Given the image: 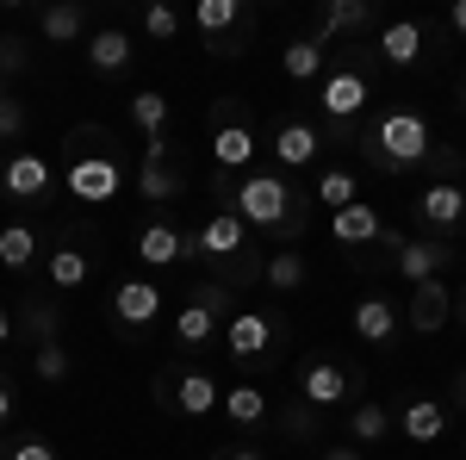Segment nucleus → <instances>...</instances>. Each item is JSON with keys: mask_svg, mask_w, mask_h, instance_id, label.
Returning a JSON list of instances; mask_svg holds the SVG:
<instances>
[{"mask_svg": "<svg viewBox=\"0 0 466 460\" xmlns=\"http://www.w3.org/2000/svg\"><path fill=\"white\" fill-rule=\"evenodd\" d=\"M237 218L243 224H261V230H287L292 224V193L280 175H243V187H237Z\"/></svg>", "mask_w": 466, "mask_h": 460, "instance_id": "nucleus-1", "label": "nucleus"}, {"mask_svg": "<svg viewBox=\"0 0 466 460\" xmlns=\"http://www.w3.org/2000/svg\"><path fill=\"white\" fill-rule=\"evenodd\" d=\"M373 149L386 156V162H423L430 156V125L417 118V112H392V118H380V131H373Z\"/></svg>", "mask_w": 466, "mask_h": 460, "instance_id": "nucleus-2", "label": "nucleus"}, {"mask_svg": "<svg viewBox=\"0 0 466 460\" xmlns=\"http://www.w3.org/2000/svg\"><path fill=\"white\" fill-rule=\"evenodd\" d=\"M63 187H69L81 206H112V199H118V187H125V175H118V162H112V156H81V162H69Z\"/></svg>", "mask_w": 466, "mask_h": 460, "instance_id": "nucleus-3", "label": "nucleus"}, {"mask_svg": "<svg viewBox=\"0 0 466 460\" xmlns=\"http://www.w3.org/2000/svg\"><path fill=\"white\" fill-rule=\"evenodd\" d=\"M392 249H398V281H410V286L441 281V274H448V261H454V249L435 243V237H417V243H404V237H398Z\"/></svg>", "mask_w": 466, "mask_h": 460, "instance_id": "nucleus-4", "label": "nucleus"}, {"mask_svg": "<svg viewBox=\"0 0 466 460\" xmlns=\"http://www.w3.org/2000/svg\"><path fill=\"white\" fill-rule=\"evenodd\" d=\"M255 149H261V143H255V125H249V118H237V125H218V131H212V162H218V175H237V169L249 175Z\"/></svg>", "mask_w": 466, "mask_h": 460, "instance_id": "nucleus-5", "label": "nucleus"}, {"mask_svg": "<svg viewBox=\"0 0 466 460\" xmlns=\"http://www.w3.org/2000/svg\"><path fill=\"white\" fill-rule=\"evenodd\" d=\"M243 237H249V224H243V218H237V212H218V218H206V224L187 237V249L224 261V255H237V249H243Z\"/></svg>", "mask_w": 466, "mask_h": 460, "instance_id": "nucleus-6", "label": "nucleus"}, {"mask_svg": "<svg viewBox=\"0 0 466 460\" xmlns=\"http://www.w3.org/2000/svg\"><path fill=\"white\" fill-rule=\"evenodd\" d=\"M0 187H6V199H37V193H50V162L32 156V149H19V156H6Z\"/></svg>", "mask_w": 466, "mask_h": 460, "instance_id": "nucleus-7", "label": "nucleus"}, {"mask_svg": "<svg viewBox=\"0 0 466 460\" xmlns=\"http://www.w3.org/2000/svg\"><path fill=\"white\" fill-rule=\"evenodd\" d=\"M224 342H230V354H237V361H261V354L274 349V323L261 318V312H230Z\"/></svg>", "mask_w": 466, "mask_h": 460, "instance_id": "nucleus-8", "label": "nucleus"}, {"mask_svg": "<svg viewBox=\"0 0 466 460\" xmlns=\"http://www.w3.org/2000/svg\"><path fill=\"white\" fill-rule=\"evenodd\" d=\"M323 112H329V118H342V125H349V118H355L360 107H367V75H355V69H336V75H323Z\"/></svg>", "mask_w": 466, "mask_h": 460, "instance_id": "nucleus-9", "label": "nucleus"}, {"mask_svg": "<svg viewBox=\"0 0 466 460\" xmlns=\"http://www.w3.org/2000/svg\"><path fill=\"white\" fill-rule=\"evenodd\" d=\"M299 398H305V404H318V411H329V404H342V398H349V373H342L336 361H311V367L299 373Z\"/></svg>", "mask_w": 466, "mask_h": 460, "instance_id": "nucleus-10", "label": "nucleus"}, {"mask_svg": "<svg viewBox=\"0 0 466 460\" xmlns=\"http://www.w3.org/2000/svg\"><path fill=\"white\" fill-rule=\"evenodd\" d=\"M417 218L423 224H435V230H454L466 218V193L454 187V180H435V187H423L417 193Z\"/></svg>", "mask_w": 466, "mask_h": 460, "instance_id": "nucleus-11", "label": "nucleus"}, {"mask_svg": "<svg viewBox=\"0 0 466 460\" xmlns=\"http://www.w3.org/2000/svg\"><path fill=\"white\" fill-rule=\"evenodd\" d=\"M112 312H118V323L144 330V323L162 318V292H156L149 281H118V292H112Z\"/></svg>", "mask_w": 466, "mask_h": 460, "instance_id": "nucleus-12", "label": "nucleus"}, {"mask_svg": "<svg viewBox=\"0 0 466 460\" xmlns=\"http://www.w3.org/2000/svg\"><path fill=\"white\" fill-rule=\"evenodd\" d=\"M329 237L336 243H380L386 237V224H380V212L367 206V199H355V206H342V212H329Z\"/></svg>", "mask_w": 466, "mask_h": 460, "instance_id": "nucleus-13", "label": "nucleus"}, {"mask_svg": "<svg viewBox=\"0 0 466 460\" xmlns=\"http://www.w3.org/2000/svg\"><path fill=\"white\" fill-rule=\"evenodd\" d=\"M410 330H423V336H435V330H448V286L441 281H423L410 286Z\"/></svg>", "mask_w": 466, "mask_h": 460, "instance_id": "nucleus-14", "label": "nucleus"}, {"mask_svg": "<svg viewBox=\"0 0 466 460\" xmlns=\"http://www.w3.org/2000/svg\"><path fill=\"white\" fill-rule=\"evenodd\" d=\"M218 398H224V386H218L212 373H180L175 380V411L180 417H212Z\"/></svg>", "mask_w": 466, "mask_h": 460, "instance_id": "nucleus-15", "label": "nucleus"}, {"mask_svg": "<svg viewBox=\"0 0 466 460\" xmlns=\"http://www.w3.org/2000/svg\"><path fill=\"white\" fill-rule=\"evenodd\" d=\"M318 131L311 125H299V118H287L280 131H274V156H280V169H305V162H318Z\"/></svg>", "mask_w": 466, "mask_h": 460, "instance_id": "nucleus-16", "label": "nucleus"}, {"mask_svg": "<svg viewBox=\"0 0 466 460\" xmlns=\"http://www.w3.org/2000/svg\"><path fill=\"white\" fill-rule=\"evenodd\" d=\"M380 56L392 63V69H410L417 56H423V26H410V19H398L380 32Z\"/></svg>", "mask_w": 466, "mask_h": 460, "instance_id": "nucleus-17", "label": "nucleus"}, {"mask_svg": "<svg viewBox=\"0 0 466 460\" xmlns=\"http://www.w3.org/2000/svg\"><path fill=\"white\" fill-rule=\"evenodd\" d=\"M137 255H144L149 268H168L187 255V237H180L175 224H144V237H137Z\"/></svg>", "mask_w": 466, "mask_h": 460, "instance_id": "nucleus-18", "label": "nucleus"}, {"mask_svg": "<svg viewBox=\"0 0 466 460\" xmlns=\"http://www.w3.org/2000/svg\"><path fill=\"white\" fill-rule=\"evenodd\" d=\"M441 429H448V404L441 398H410L404 404V435L410 442H435Z\"/></svg>", "mask_w": 466, "mask_h": 460, "instance_id": "nucleus-19", "label": "nucleus"}, {"mask_svg": "<svg viewBox=\"0 0 466 460\" xmlns=\"http://www.w3.org/2000/svg\"><path fill=\"white\" fill-rule=\"evenodd\" d=\"M398 330V305L392 299H360L355 305V336L360 342H386Z\"/></svg>", "mask_w": 466, "mask_h": 460, "instance_id": "nucleus-20", "label": "nucleus"}, {"mask_svg": "<svg viewBox=\"0 0 466 460\" xmlns=\"http://www.w3.org/2000/svg\"><path fill=\"white\" fill-rule=\"evenodd\" d=\"M87 63H94V75H118L131 63V37L125 32H94L87 37Z\"/></svg>", "mask_w": 466, "mask_h": 460, "instance_id": "nucleus-21", "label": "nucleus"}, {"mask_svg": "<svg viewBox=\"0 0 466 460\" xmlns=\"http://www.w3.org/2000/svg\"><path fill=\"white\" fill-rule=\"evenodd\" d=\"M218 411H224L230 424H243V429H249V424H261V417H268V398H261L255 386H224Z\"/></svg>", "mask_w": 466, "mask_h": 460, "instance_id": "nucleus-22", "label": "nucleus"}, {"mask_svg": "<svg viewBox=\"0 0 466 460\" xmlns=\"http://www.w3.org/2000/svg\"><path fill=\"white\" fill-rule=\"evenodd\" d=\"M280 69H287L292 81H311V75L323 69V44H318V37H292L287 56H280Z\"/></svg>", "mask_w": 466, "mask_h": 460, "instance_id": "nucleus-23", "label": "nucleus"}, {"mask_svg": "<svg viewBox=\"0 0 466 460\" xmlns=\"http://www.w3.org/2000/svg\"><path fill=\"white\" fill-rule=\"evenodd\" d=\"M131 125H137L144 138H162V125H168V100H162L156 87H144V94H131Z\"/></svg>", "mask_w": 466, "mask_h": 460, "instance_id": "nucleus-24", "label": "nucleus"}, {"mask_svg": "<svg viewBox=\"0 0 466 460\" xmlns=\"http://www.w3.org/2000/svg\"><path fill=\"white\" fill-rule=\"evenodd\" d=\"M32 255H37L32 224H6L0 230V268H32Z\"/></svg>", "mask_w": 466, "mask_h": 460, "instance_id": "nucleus-25", "label": "nucleus"}, {"mask_svg": "<svg viewBox=\"0 0 466 460\" xmlns=\"http://www.w3.org/2000/svg\"><path fill=\"white\" fill-rule=\"evenodd\" d=\"M63 149H69V162H81V156H112L118 143H112L106 125H75L69 138H63Z\"/></svg>", "mask_w": 466, "mask_h": 460, "instance_id": "nucleus-26", "label": "nucleus"}, {"mask_svg": "<svg viewBox=\"0 0 466 460\" xmlns=\"http://www.w3.org/2000/svg\"><path fill=\"white\" fill-rule=\"evenodd\" d=\"M50 286H63V292L87 286V255L81 249H50Z\"/></svg>", "mask_w": 466, "mask_h": 460, "instance_id": "nucleus-27", "label": "nucleus"}, {"mask_svg": "<svg viewBox=\"0 0 466 460\" xmlns=\"http://www.w3.org/2000/svg\"><path fill=\"white\" fill-rule=\"evenodd\" d=\"M212 330H218V318L206 312V305H199V299H193V305H180V318H175V336L187 342V349H193V342H212Z\"/></svg>", "mask_w": 466, "mask_h": 460, "instance_id": "nucleus-28", "label": "nucleus"}, {"mask_svg": "<svg viewBox=\"0 0 466 460\" xmlns=\"http://www.w3.org/2000/svg\"><path fill=\"white\" fill-rule=\"evenodd\" d=\"M268 286H274V292H292V286H305V255H299V249H280V255H268Z\"/></svg>", "mask_w": 466, "mask_h": 460, "instance_id": "nucleus-29", "label": "nucleus"}, {"mask_svg": "<svg viewBox=\"0 0 466 460\" xmlns=\"http://www.w3.org/2000/svg\"><path fill=\"white\" fill-rule=\"evenodd\" d=\"M349 435H355V442H386V435H392V417H386V404H355V417H349Z\"/></svg>", "mask_w": 466, "mask_h": 460, "instance_id": "nucleus-30", "label": "nucleus"}, {"mask_svg": "<svg viewBox=\"0 0 466 460\" xmlns=\"http://www.w3.org/2000/svg\"><path fill=\"white\" fill-rule=\"evenodd\" d=\"M237 19H243V6H237V0H199V13H193V26H199V32H212V37H224Z\"/></svg>", "mask_w": 466, "mask_h": 460, "instance_id": "nucleus-31", "label": "nucleus"}, {"mask_svg": "<svg viewBox=\"0 0 466 460\" xmlns=\"http://www.w3.org/2000/svg\"><path fill=\"white\" fill-rule=\"evenodd\" d=\"M318 199L329 206V212H342V206H355V199H360L355 175H349V169H329V175L318 180Z\"/></svg>", "mask_w": 466, "mask_h": 460, "instance_id": "nucleus-32", "label": "nucleus"}, {"mask_svg": "<svg viewBox=\"0 0 466 460\" xmlns=\"http://www.w3.org/2000/svg\"><path fill=\"white\" fill-rule=\"evenodd\" d=\"M37 26H44L50 44H75V37H81V6H50Z\"/></svg>", "mask_w": 466, "mask_h": 460, "instance_id": "nucleus-33", "label": "nucleus"}, {"mask_svg": "<svg viewBox=\"0 0 466 460\" xmlns=\"http://www.w3.org/2000/svg\"><path fill=\"white\" fill-rule=\"evenodd\" d=\"M367 26V0H336L329 13H323V37H336V32H360Z\"/></svg>", "mask_w": 466, "mask_h": 460, "instance_id": "nucleus-34", "label": "nucleus"}, {"mask_svg": "<svg viewBox=\"0 0 466 460\" xmlns=\"http://www.w3.org/2000/svg\"><path fill=\"white\" fill-rule=\"evenodd\" d=\"M137 193H144V199H175V193H180V175H168L162 162H144V175H137Z\"/></svg>", "mask_w": 466, "mask_h": 460, "instance_id": "nucleus-35", "label": "nucleus"}, {"mask_svg": "<svg viewBox=\"0 0 466 460\" xmlns=\"http://www.w3.org/2000/svg\"><path fill=\"white\" fill-rule=\"evenodd\" d=\"M32 373H37V380H63V373H69V354L56 349V342H37V354H32Z\"/></svg>", "mask_w": 466, "mask_h": 460, "instance_id": "nucleus-36", "label": "nucleus"}, {"mask_svg": "<svg viewBox=\"0 0 466 460\" xmlns=\"http://www.w3.org/2000/svg\"><path fill=\"white\" fill-rule=\"evenodd\" d=\"M144 32L149 37H175L180 32V13H175V6H149V13H144Z\"/></svg>", "mask_w": 466, "mask_h": 460, "instance_id": "nucleus-37", "label": "nucleus"}, {"mask_svg": "<svg viewBox=\"0 0 466 460\" xmlns=\"http://www.w3.org/2000/svg\"><path fill=\"white\" fill-rule=\"evenodd\" d=\"M6 460H56V448L44 442V435H25V442H13V455Z\"/></svg>", "mask_w": 466, "mask_h": 460, "instance_id": "nucleus-38", "label": "nucleus"}, {"mask_svg": "<svg viewBox=\"0 0 466 460\" xmlns=\"http://www.w3.org/2000/svg\"><path fill=\"white\" fill-rule=\"evenodd\" d=\"M19 131H25V107L19 100H0V143L19 138Z\"/></svg>", "mask_w": 466, "mask_h": 460, "instance_id": "nucleus-39", "label": "nucleus"}, {"mask_svg": "<svg viewBox=\"0 0 466 460\" xmlns=\"http://www.w3.org/2000/svg\"><path fill=\"white\" fill-rule=\"evenodd\" d=\"M13 69H25V44L19 37H0V75H13Z\"/></svg>", "mask_w": 466, "mask_h": 460, "instance_id": "nucleus-40", "label": "nucleus"}, {"mask_svg": "<svg viewBox=\"0 0 466 460\" xmlns=\"http://www.w3.org/2000/svg\"><path fill=\"white\" fill-rule=\"evenodd\" d=\"M193 299H199V305H206L212 318H224V312H230V292H224V286H199Z\"/></svg>", "mask_w": 466, "mask_h": 460, "instance_id": "nucleus-41", "label": "nucleus"}, {"mask_svg": "<svg viewBox=\"0 0 466 460\" xmlns=\"http://www.w3.org/2000/svg\"><path fill=\"white\" fill-rule=\"evenodd\" d=\"M448 26H454V32H466V0H454V6H448Z\"/></svg>", "mask_w": 466, "mask_h": 460, "instance_id": "nucleus-42", "label": "nucleus"}, {"mask_svg": "<svg viewBox=\"0 0 466 460\" xmlns=\"http://www.w3.org/2000/svg\"><path fill=\"white\" fill-rule=\"evenodd\" d=\"M323 460H360V448H349V442H342V448H323Z\"/></svg>", "mask_w": 466, "mask_h": 460, "instance_id": "nucleus-43", "label": "nucleus"}, {"mask_svg": "<svg viewBox=\"0 0 466 460\" xmlns=\"http://www.w3.org/2000/svg\"><path fill=\"white\" fill-rule=\"evenodd\" d=\"M6 417H13V392L0 386V424H6Z\"/></svg>", "mask_w": 466, "mask_h": 460, "instance_id": "nucleus-44", "label": "nucleus"}, {"mask_svg": "<svg viewBox=\"0 0 466 460\" xmlns=\"http://www.w3.org/2000/svg\"><path fill=\"white\" fill-rule=\"evenodd\" d=\"M6 336H13V318H6V305H0V342H6Z\"/></svg>", "mask_w": 466, "mask_h": 460, "instance_id": "nucleus-45", "label": "nucleus"}, {"mask_svg": "<svg viewBox=\"0 0 466 460\" xmlns=\"http://www.w3.org/2000/svg\"><path fill=\"white\" fill-rule=\"evenodd\" d=\"M224 460H261V455H255V448H237V455H224Z\"/></svg>", "mask_w": 466, "mask_h": 460, "instance_id": "nucleus-46", "label": "nucleus"}, {"mask_svg": "<svg viewBox=\"0 0 466 460\" xmlns=\"http://www.w3.org/2000/svg\"><path fill=\"white\" fill-rule=\"evenodd\" d=\"M0 100H6V75H0Z\"/></svg>", "mask_w": 466, "mask_h": 460, "instance_id": "nucleus-47", "label": "nucleus"}, {"mask_svg": "<svg viewBox=\"0 0 466 460\" xmlns=\"http://www.w3.org/2000/svg\"><path fill=\"white\" fill-rule=\"evenodd\" d=\"M461 398H466V373H461Z\"/></svg>", "mask_w": 466, "mask_h": 460, "instance_id": "nucleus-48", "label": "nucleus"}, {"mask_svg": "<svg viewBox=\"0 0 466 460\" xmlns=\"http://www.w3.org/2000/svg\"><path fill=\"white\" fill-rule=\"evenodd\" d=\"M461 318H466V299H461Z\"/></svg>", "mask_w": 466, "mask_h": 460, "instance_id": "nucleus-49", "label": "nucleus"}]
</instances>
